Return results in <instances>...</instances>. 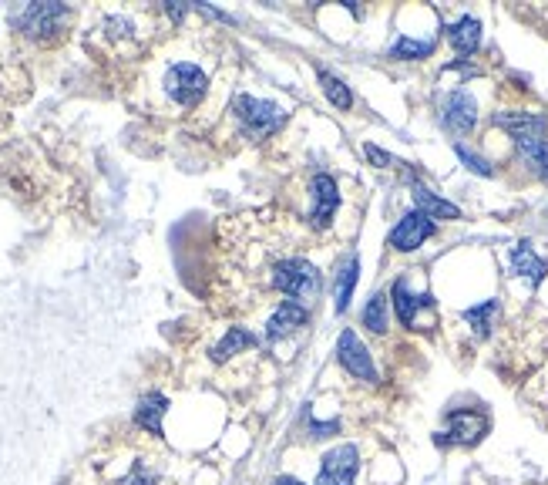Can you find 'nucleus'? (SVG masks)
<instances>
[{
  "label": "nucleus",
  "instance_id": "nucleus-10",
  "mask_svg": "<svg viewBox=\"0 0 548 485\" xmlns=\"http://www.w3.org/2000/svg\"><path fill=\"white\" fill-rule=\"evenodd\" d=\"M310 192H313L310 223L317 226V230H323V226L333 219V213H337V206H340V189H337V182H333V176H317L313 179Z\"/></svg>",
  "mask_w": 548,
  "mask_h": 485
},
{
  "label": "nucleus",
  "instance_id": "nucleus-24",
  "mask_svg": "<svg viewBox=\"0 0 548 485\" xmlns=\"http://www.w3.org/2000/svg\"><path fill=\"white\" fill-rule=\"evenodd\" d=\"M364 155H367V159H374L380 169H387V166H397V162L390 159V155H387L384 149H377V145H364Z\"/></svg>",
  "mask_w": 548,
  "mask_h": 485
},
{
  "label": "nucleus",
  "instance_id": "nucleus-21",
  "mask_svg": "<svg viewBox=\"0 0 548 485\" xmlns=\"http://www.w3.org/2000/svg\"><path fill=\"white\" fill-rule=\"evenodd\" d=\"M495 314H498V300H485V304L464 310V320H468L471 331H475L478 337H485L491 331V320H495Z\"/></svg>",
  "mask_w": 548,
  "mask_h": 485
},
{
  "label": "nucleus",
  "instance_id": "nucleus-12",
  "mask_svg": "<svg viewBox=\"0 0 548 485\" xmlns=\"http://www.w3.org/2000/svg\"><path fill=\"white\" fill-rule=\"evenodd\" d=\"M431 304H434L431 294H411V287H407V280H404V277L394 283V310H397V317H401V324H404V327H414L417 310H421V307H431Z\"/></svg>",
  "mask_w": 548,
  "mask_h": 485
},
{
  "label": "nucleus",
  "instance_id": "nucleus-22",
  "mask_svg": "<svg viewBox=\"0 0 548 485\" xmlns=\"http://www.w3.org/2000/svg\"><path fill=\"white\" fill-rule=\"evenodd\" d=\"M364 324H367L374 334H384V331H387V297H384V294H377V297L364 307Z\"/></svg>",
  "mask_w": 548,
  "mask_h": 485
},
{
  "label": "nucleus",
  "instance_id": "nucleus-6",
  "mask_svg": "<svg viewBox=\"0 0 548 485\" xmlns=\"http://www.w3.org/2000/svg\"><path fill=\"white\" fill-rule=\"evenodd\" d=\"M360 469V452L357 445H337L323 459V469L317 475V485H354Z\"/></svg>",
  "mask_w": 548,
  "mask_h": 485
},
{
  "label": "nucleus",
  "instance_id": "nucleus-4",
  "mask_svg": "<svg viewBox=\"0 0 548 485\" xmlns=\"http://www.w3.org/2000/svg\"><path fill=\"white\" fill-rule=\"evenodd\" d=\"M71 11L64 4H27L21 14H14V27L24 31L27 38H48V34L61 31Z\"/></svg>",
  "mask_w": 548,
  "mask_h": 485
},
{
  "label": "nucleus",
  "instance_id": "nucleus-18",
  "mask_svg": "<svg viewBox=\"0 0 548 485\" xmlns=\"http://www.w3.org/2000/svg\"><path fill=\"white\" fill-rule=\"evenodd\" d=\"M317 78H320L323 91H327V98H330V105H333V108L347 112V108L354 105V95H350V88H347V81H343V78L330 75L327 68H317Z\"/></svg>",
  "mask_w": 548,
  "mask_h": 485
},
{
  "label": "nucleus",
  "instance_id": "nucleus-3",
  "mask_svg": "<svg viewBox=\"0 0 548 485\" xmlns=\"http://www.w3.org/2000/svg\"><path fill=\"white\" fill-rule=\"evenodd\" d=\"M232 112H236L239 125L246 128L253 139H263V135H273L276 128L286 122V112L276 102H259L253 95H239L232 102Z\"/></svg>",
  "mask_w": 548,
  "mask_h": 485
},
{
  "label": "nucleus",
  "instance_id": "nucleus-15",
  "mask_svg": "<svg viewBox=\"0 0 548 485\" xmlns=\"http://www.w3.org/2000/svg\"><path fill=\"white\" fill-rule=\"evenodd\" d=\"M169 408L165 395H145L138 401V411H135V422L138 428H145L148 435H162V415Z\"/></svg>",
  "mask_w": 548,
  "mask_h": 485
},
{
  "label": "nucleus",
  "instance_id": "nucleus-13",
  "mask_svg": "<svg viewBox=\"0 0 548 485\" xmlns=\"http://www.w3.org/2000/svg\"><path fill=\"white\" fill-rule=\"evenodd\" d=\"M512 273H518V277H528L532 283H542L548 277V263L538 260V253L528 243H518L512 250Z\"/></svg>",
  "mask_w": 548,
  "mask_h": 485
},
{
  "label": "nucleus",
  "instance_id": "nucleus-23",
  "mask_svg": "<svg viewBox=\"0 0 548 485\" xmlns=\"http://www.w3.org/2000/svg\"><path fill=\"white\" fill-rule=\"evenodd\" d=\"M454 152H458V159L464 162V166H468L471 172H478V176H495V169L488 166L485 159H481V155H475L468 149V145H454Z\"/></svg>",
  "mask_w": 548,
  "mask_h": 485
},
{
  "label": "nucleus",
  "instance_id": "nucleus-25",
  "mask_svg": "<svg viewBox=\"0 0 548 485\" xmlns=\"http://www.w3.org/2000/svg\"><path fill=\"white\" fill-rule=\"evenodd\" d=\"M273 485H303V482H296V479H290V475H280V479H276Z\"/></svg>",
  "mask_w": 548,
  "mask_h": 485
},
{
  "label": "nucleus",
  "instance_id": "nucleus-5",
  "mask_svg": "<svg viewBox=\"0 0 548 485\" xmlns=\"http://www.w3.org/2000/svg\"><path fill=\"white\" fill-rule=\"evenodd\" d=\"M337 361L340 368L350 374V378L364 381V384H374L377 381V368L370 361V351L360 344V337L354 331H343L340 334V344H337Z\"/></svg>",
  "mask_w": 548,
  "mask_h": 485
},
{
  "label": "nucleus",
  "instance_id": "nucleus-20",
  "mask_svg": "<svg viewBox=\"0 0 548 485\" xmlns=\"http://www.w3.org/2000/svg\"><path fill=\"white\" fill-rule=\"evenodd\" d=\"M434 51V41H414V38H397L390 44V58L397 61H417V58H427V54Z\"/></svg>",
  "mask_w": 548,
  "mask_h": 485
},
{
  "label": "nucleus",
  "instance_id": "nucleus-19",
  "mask_svg": "<svg viewBox=\"0 0 548 485\" xmlns=\"http://www.w3.org/2000/svg\"><path fill=\"white\" fill-rule=\"evenodd\" d=\"M357 273H360V260L357 256H347V263H343V270L337 277V290H333V297H337V310L350 307V297H354V287H357Z\"/></svg>",
  "mask_w": 548,
  "mask_h": 485
},
{
  "label": "nucleus",
  "instance_id": "nucleus-16",
  "mask_svg": "<svg viewBox=\"0 0 548 485\" xmlns=\"http://www.w3.org/2000/svg\"><path fill=\"white\" fill-rule=\"evenodd\" d=\"M448 38H451L458 54H475L478 44H481V24L475 21V17H461L458 24L448 27Z\"/></svg>",
  "mask_w": 548,
  "mask_h": 485
},
{
  "label": "nucleus",
  "instance_id": "nucleus-2",
  "mask_svg": "<svg viewBox=\"0 0 548 485\" xmlns=\"http://www.w3.org/2000/svg\"><path fill=\"white\" fill-rule=\"evenodd\" d=\"M162 85H165V95H169L179 108H195L202 102V95H206L209 81H206V71H202L199 64L179 61V64H172V68L165 71Z\"/></svg>",
  "mask_w": 548,
  "mask_h": 485
},
{
  "label": "nucleus",
  "instance_id": "nucleus-17",
  "mask_svg": "<svg viewBox=\"0 0 548 485\" xmlns=\"http://www.w3.org/2000/svg\"><path fill=\"white\" fill-rule=\"evenodd\" d=\"M246 347H259V337L249 334L246 327H232V331L222 337V341L216 344V351H212V358L216 361H229L232 354L246 351Z\"/></svg>",
  "mask_w": 548,
  "mask_h": 485
},
{
  "label": "nucleus",
  "instance_id": "nucleus-1",
  "mask_svg": "<svg viewBox=\"0 0 548 485\" xmlns=\"http://www.w3.org/2000/svg\"><path fill=\"white\" fill-rule=\"evenodd\" d=\"M495 122L501 128L512 132V139L518 145V155L532 166L535 172L548 176V132H545V118L535 112H512V115H498Z\"/></svg>",
  "mask_w": 548,
  "mask_h": 485
},
{
  "label": "nucleus",
  "instance_id": "nucleus-8",
  "mask_svg": "<svg viewBox=\"0 0 548 485\" xmlns=\"http://www.w3.org/2000/svg\"><path fill=\"white\" fill-rule=\"evenodd\" d=\"M441 122L451 128V132H471L478 122V105L475 98L468 95V91H451L448 98H444V108H441Z\"/></svg>",
  "mask_w": 548,
  "mask_h": 485
},
{
  "label": "nucleus",
  "instance_id": "nucleus-14",
  "mask_svg": "<svg viewBox=\"0 0 548 485\" xmlns=\"http://www.w3.org/2000/svg\"><path fill=\"white\" fill-rule=\"evenodd\" d=\"M414 203L421 213H427L431 219H461V209L448 203V199H441V196H434L431 189L421 186V182H414Z\"/></svg>",
  "mask_w": 548,
  "mask_h": 485
},
{
  "label": "nucleus",
  "instance_id": "nucleus-9",
  "mask_svg": "<svg viewBox=\"0 0 548 485\" xmlns=\"http://www.w3.org/2000/svg\"><path fill=\"white\" fill-rule=\"evenodd\" d=\"M488 432V415L481 411H451L448 415V442L454 445H475Z\"/></svg>",
  "mask_w": 548,
  "mask_h": 485
},
{
  "label": "nucleus",
  "instance_id": "nucleus-7",
  "mask_svg": "<svg viewBox=\"0 0 548 485\" xmlns=\"http://www.w3.org/2000/svg\"><path fill=\"white\" fill-rule=\"evenodd\" d=\"M431 233H434V219L427 216V213H421V209H414V213H407L401 223L394 226V233H390V246H394V250H401V253H411Z\"/></svg>",
  "mask_w": 548,
  "mask_h": 485
},
{
  "label": "nucleus",
  "instance_id": "nucleus-11",
  "mask_svg": "<svg viewBox=\"0 0 548 485\" xmlns=\"http://www.w3.org/2000/svg\"><path fill=\"white\" fill-rule=\"evenodd\" d=\"M306 320H310V310L303 304H293V300H283L276 314L266 320V341H283L296 327H306Z\"/></svg>",
  "mask_w": 548,
  "mask_h": 485
}]
</instances>
